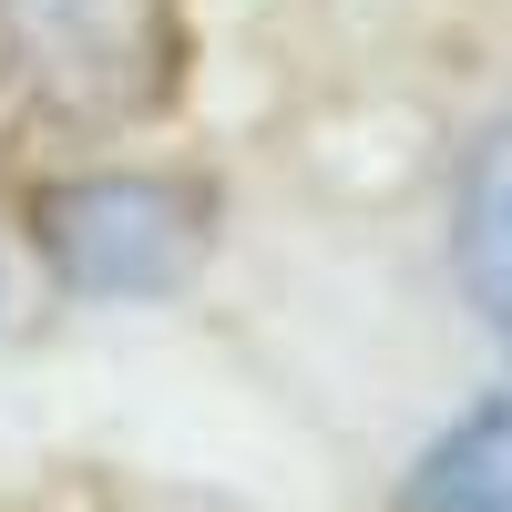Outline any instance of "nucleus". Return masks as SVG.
I'll use <instances>...</instances> for the list:
<instances>
[{"label":"nucleus","instance_id":"1","mask_svg":"<svg viewBox=\"0 0 512 512\" xmlns=\"http://www.w3.org/2000/svg\"><path fill=\"white\" fill-rule=\"evenodd\" d=\"M216 195L185 175H154V164H103V175H62L31 195V246L52 256V277L72 297H103V308H134L195 277Z\"/></svg>","mask_w":512,"mask_h":512},{"label":"nucleus","instance_id":"2","mask_svg":"<svg viewBox=\"0 0 512 512\" xmlns=\"http://www.w3.org/2000/svg\"><path fill=\"white\" fill-rule=\"evenodd\" d=\"M451 277L472 297V318L512 349V113L461 144V175H451Z\"/></svg>","mask_w":512,"mask_h":512},{"label":"nucleus","instance_id":"3","mask_svg":"<svg viewBox=\"0 0 512 512\" xmlns=\"http://www.w3.org/2000/svg\"><path fill=\"white\" fill-rule=\"evenodd\" d=\"M410 502L420 512H512V390H492L482 410H461L451 431L420 451Z\"/></svg>","mask_w":512,"mask_h":512}]
</instances>
